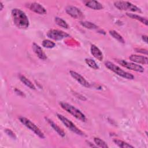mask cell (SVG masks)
I'll use <instances>...</instances> for the list:
<instances>
[{"mask_svg": "<svg viewBox=\"0 0 148 148\" xmlns=\"http://www.w3.org/2000/svg\"><path fill=\"white\" fill-rule=\"evenodd\" d=\"M19 120L24 125H25L27 128L32 131L38 137H39L41 139H44L45 138L44 133L40 130V128L36 125H35L29 119L25 117L21 116L19 117Z\"/></svg>", "mask_w": 148, "mask_h": 148, "instance_id": "obj_4", "label": "cell"}, {"mask_svg": "<svg viewBox=\"0 0 148 148\" xmlns=\"http://www.w3.org/2000/svg\"><path fill=\"white\" fill-rule=\"evenodd\" d=\"M142 38L144 42H145L146 43H147V35H142Z\"/></svg>", "mask_w": 148, "mask_h": 148, "instance_id": "obj_28", "label": "cell"}, {"mask_svg": "<svg viewBox=\"0 0 148 148\" xmlns=\"http://www.w3.org/2000/svg\"><path fill=\"white\" fill-rule=\"evenodd\" d=\"M32 49L38 57L42 60H46L47 59V57L42 49L35 43L32 44Z\"/></svg>", "mask_w": 148, "mask_h": 148, "instance_id": "obj_14", "label": "cell"}, {"mask_svg": "<svg viewBox=\"0 0 148 148\" xmlns=\"http://www.w3.org/2000/svg\"><path fill=\"white\" fill-rule=\"evenodd\" d=\"M4 131H5V132L9 136V137H10L11 138H12V139H16V135H15V134L11 130H10V129H5V130H4Z\"/></svg>", "mask_w": 148, "mask_h": 148, "instance_id": "obj_26", "label": "cell"}, {"mask_svg": "<svg viewBox=\"0 0 148 148\" xmlns=\"http://www.w3.org/2000/svg\"><path fill=\"white\" fill-rule=\"evenodd\" d=\"M85 62L88 65V66H89L91 68L95 69V70L99 69L98 65H97V64L94 60L91 59V58H86Z\"/></svg>", "mask_w": 148, "mask_h": 148, "instance_id": "obj_24", "label": "cell"}, {"mask_svg": "<svg viewBox=\"0 0 148 148\" xmlns=\"http://www.w3.org/2000/svg\"><path fill=\"white\" fill-rule=\"evenodd\" d=\"M47 36L53 40H60L69 36V35L61 30L52 29L47 32Z\"/></svg>", "mask_w": 148, "mask_h": 148, "instance_id": "obj_7", "label": "cell"}, {"mask_svg": "<svg viewBox=\"0 0 148 148\" xmlns=\"http://www.w3.org/2000/svg\"><path fill=\"white\" fill-rule=\"evenodd\" d=\"M114 6L121 10H128L133 12H142L141 9L133 3L124 1H117L114 2Z\"/></svg>", "mask_w": 148, "mask_h": 148, "instance_id": "obj_5", "label": "cell"}, {"mask_svg": "<svg viewBox=\"0 0 148 148\" xmlns=\"http://www.w3.org/2000/svg\"><path fill=\"white\" fill-rule=\"evenodd\" d=\"M80 24L86 28L90 29H94L98 28V26L96 24L87 21H80Z\"/></svg>", "mask_w": 148, "mask_h": 148, "instance_id": "obj_21", "label": "cell"}, {"mask_svg": "<svg viewBox=\"0 0 148 148\" xmlns=\"http://www.w3.org/2000/svg\"><path fill=\"white\" fill-rule=\"evenodd\" d=\"M14 25L20 29H26L29 25L28 18L24 12L18 8H14L11 12Z\"/></svg>", "mask_w": 148, "mask_h": 148, "instance_id": "obj_1", "label": "cell"}, {"mask_svg": "<svg viewBox=\"0 0 148 148\" xmlns=\"http://www.w3.org/2000/svg\"><path fill=\"white\" fill-rule=\"evenodd\" d=\"M129 59L134 62L141 64H147L148 62V58L147 57L143 56H139L136 54H131L129 57Z\"/></svg>", "mask_w": 148, "mask_h": 148, "instance_id": "obj_13", "label": "cell"}, {"mask_svg": "<svg viewBox=\"0 0 148 148\" xmlns=\"http://www.w3.org/2000/svg\"><path fill=\"white\" fill-rule=\"evenodd\" d=\"M3 7H4V6H3V3L2 2H0V10L1 11H2L3 10Z\"/></svg>", "mask_w": 148, "mask_h": 148, "instance_id": "obj_29", "label": "cell"}, {"mask_svg": "<svg viewBox=\"0 0 148 148\" xmlns=\"http://www.w3.org/2000/svg\"><path fill=\"white\" fill-rule=\"evenodd\" d=\"M113 141L116 145H117L120 147H122V148H130V147L133 148L134 147L133 146L130 145L129 143L118 139H114Z\"/></svg>", "mask_w": 148, "mask_h": 148, "instance_id": "obj_19", "label": "cell"}, {"mask_svg": "<svg viewBox=\"0 0 148 148\" xmlns=\"http://www.w3.org/2000/svg\"><path fill=\"white\" fill-rule=\"evenodd\" d=\"M60 105L64 110L70 113L77 120L83 122L86 121V117L85 115L79 109H77L73 105L64 102H60Z\"/></svg>", "mask_w": 148, "mask_h": 148, "instance_id": "obj_2", "label": "cell"}, {"mask_svg": "<svg viewBox=\"0 0 148 148\" xmlns=\"http://www.w3.org/2000/svg\"><path fill=\"white\" fill-rule=\"evenodd\" d=\"M46 121L50 124V125L53 128V130L61 137H64L65 136V132L60 128L59 127L57 124H56L52 120L47 118V117H45Z\"/></svg>", "mask_w": 148, "mask_h": 148, "instance_id": "obj_16", "label": "cell"}, {"mask_svg": "<svg viewBox=\"0 0 148 148\" xmlns=\"http://www.w3.org/2000/svg\"><path fill=\"white\" fill-rule=\"evenodd\" d=\"M42 46H43V47H45V48L51 49V48H53V47H55L56 44H55L54 42H52V41L50 40L45 39V40H43L42 41Z\"/></svg>", "mask_w": 148, "mask_h": 148, "instance_id": "obj_25", "label": "cell"}, {"mask_svg": "<svg viewBox=\"0 0 148 148\" xmlns=\"http://www.w3.org/2000/svg\"><path fill=\"white\" fill-rule=\"evenodd\" d=\"M69 73L71 76L75 79L82 86L86 87V88H90L91 85L90 83L84 77H83L81 75L78 73L77 72L74 71H70Z\"/></svg>", "mask_w": 148, "mask_h": 148, "instance_id": "obj_11", "label": "cell"}, {"mask_svg": "<svg viewBox=\"0 0 148 148\" xmlns=\"http://www.w3.org/2000/svg\"><path fill=\"white\" fill-rule=\"evenodd\" d=\"M105 65L108 69L113 72L114 73H116V75H119L120 77H122L124 79L128 80H132L134 79V76L133 75L123 70L119 66L115 65L114 63L112 62L106 61L105 62Z\"/></svg>", "mask_w": 148, "mask_h": 148, "instance_id": "obj_3", "label": "cell"}, {"mask_svg": "<svg viewBox=\"0 0 148 148\" xmlns=\"http://www.w3.org/2000/svg\"><path fill=\"white\" fill-rule=\"evenodd\" d=\"M65 11L68 15H69L73 18L82 19L84 17L82 11L76 6L69 5L66 6Z\"/></svg>", "mask_w": 148, "mask_h": 148, "instance_id": "obj_9", "label": "cell"}, {"mask_svg": "<svg viewBox=\"0 0 148 148\" xmlns=\"http://www.w3.org/2000/svg\"><path fill=\"white\" fill-rule=\"evenodd\" d=\"M19 79L24 84H25L27 87H28L30 89H32V90L36 89L35 85L29 79H28L25 76H24L23 75H20Z\"/></svg>", "mask_w": 148, "mask_h": 148, "instance_id": "obj_18", "label": "cell"}, {"mask_svg": "<svg viewBox=\"0 0 148 148\" xmlns=\"http://www.w3.org/2000/svg\"><path fill=\"white\" fill-rule=\"evenodd\" d=\"M55 22L56 24H57L58 26L62 28H66V29L69 28V25L68 24V23L64 20H63L60 17H55Z\"/></svg>", "mask_w": 148, "mask_h": 148, "instance_id": "obj_22", "label": "cell"}, {"mask_svg": "<svg viewBox=\"0 0 148 148\" xmlns=\"http://www.w3.org/2000/svg\"><path fill=\"white\" fill-rule=\"evenodd\" d=\"M25 6L36 13L39 14H45L46 13V9L38 2H28L25 4Z\"/></svg>", "mask_w": 148, "mask_h": 148, "instance_id": "obj_10", "label": "cell"}, {"mask_svg": "<svg viewBox=\"0 0 148 148\" xmlns=\"http://www.w3.org/2000/svg\"><path fill=\"white\" fill-rule=\"evenodd\" d=\"M109 34L115 39H116L117 40H118L119 42L121 43H125V40L124 39V38H123V36L119 34L117 31H114V30H110L109 31Z\"/></svg>", "mask_w": 148, "mask_h": 148, "instance_id": "obj_20", "label": "cell"}, {"mask_svg": "<svg viewBox=\"0 0 148 148\" xmlns=\"http://www.w3.org/2000/svg\"><path fill=\"white\" fill-rule=\"evenodd\" d=\"M126 15L132 18V19H135V20H136L139 21H140V23H142V24H145V25H147L148 23H147V18L146 17H142L140 16H139L138 14H133V13H126Z\"/></svg>", "mask_w": 148, "mask_h": 148, "instance_id": "obj_17", "label": "cell"}, {"mask_svg": "<svg viewBox=\"0 0 148 148\" xmlns=\"http://www.w3.org/2000/svg\"><path fill=\"white\" fill-rule=\"evenodd\" d=\"M135 50L136 52L138 53H141L145 54L146 55L147 54V50L146 49H135Z\"/></svg>", "mask_w": 148, "mask_h": 148, "instance_id": "obj_27", "label": "cell"}, {"mask_svg": "<svg viewBox=\"0 0 148 148\" xmlns=\"http://www.w3.org/2000/svg\"><path fill=\"white\" fill-rule=\"evenodd\" d=\"M83 2L85 6L94 10H99L103 8L102 4L97 1H84Z\"/></svg>", "mask_w": 148, "mask_h": 148, "instance_id": "obj_12", "label": "cell"}, {"mask_svg": "<svg viewBox=\"0 0 148 148\" xmlns=\"http://www.w3.org/2000/svg\"><path fill=\"white\" fill-rule=\"evenodd\" d=\"M90 51L91 54L99 61H102L103 58V54L101 50L95 45H91L90 47Z\"/></svg>", "mask_w": 148, "mask_h": 148, "instance_id": "obj_15", "label": "cell"}, {"mask_svg": "<svg viewBox=\"0 0 148 148\" xmlns=\"http://www.w3.org/2000/svg\"><path fill=\"white\" fill-rule=\"evenodd\" d=\"M94 141L95 143L96 144L97 146L102 147V148H108L109 147V146H108L106 143L99 138L95 137L94 138Z\"/></svg>", "mask_w": 148, "mask_h": 148, "instance_id": "obj_23", "label": "cell"}, {"mask_svg": "<svg viewBox=\"0 0 148 148\" xmlns=\"http://www.w3.org/2000/svg\"><path fill=\"white\" fill-rule=\"evenodd\" d=\"M118 63L121 65L122 66L127 68L128 69L135 71V72H144V68L139 65L136 64L134 62H128L123 60H119L117 61Z\"/></svg>", "mask_w": 148, "mask_h": 148, "instance_id": "obj_8", "label": "cell"}, {"mask_svg": "<svg viewBox=\"0 0 148 148\" xmlns=\"http://www.w3.org/2000/svg\"><path fill=\"white\" fill-rule=\"evenodd\" d=\"M57 117L65 125V126L72 132H74L75 134L78 135H80V136L85 135L84 133L81 130L77 128L71 121H70L69 119H68L66 117H65L63 115L59 113H57Z\"/></svg>", "mask_w": 148, "mask_h": 148, "instance_id": "obj_6", "label": "cell"}]
</instances>
